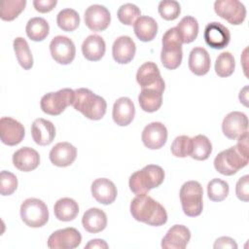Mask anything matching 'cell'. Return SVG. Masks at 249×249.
<instances>
[{"label": "cell", "instance_id": "obj_1", "mask_svg": "<svg viewBox=\"0 0 249 249\" xmlns=\"http://www.w3.org/2000/svg\"><path fill=\"white\" fill-rule=\"evenodd\" d=\"M130 214L136 221L154 227L162 226L167 221L164 207L147 195L136 196L131 200Z\"/></svg>", "mask_w": 249, "mask_h": 249}, {"label": "cell", "instance_id": "obj_2", "mask_svg": "<svg viewBox=\"0 0 249 249\" xmlns=\"http://www.w3.org/2000/svg\"><path fill=\"white\" fill-rule=\"evenodd\" d=\"M74 92L75 96L72 106L75 110L92 121H98L104 117L107 103L103 97L86 88L77 89Z\"/></svg>", "mask_w": 249, "mask_h": 249}, {"label": "cell", "instance_id": "obj_3", "mask_svg": "<svg viewBox=\"0 0 249 249\" xmlns=\"http://www.w3.org/2000/svg\"><path fill=\"white\" fill-rule=\"evenodd\" d=\"M163 180V169L157 164H148L130 175L128 186L130 191L136 196L147 195L152 189L160 186Z\"/></svg>", "mask_w": 249, "mask_h": 249}, {"label": "cell", "instance_id": "obj_4", "mask_svg": "<svg viewBox=\"0 0 249 249\" xmlns=\"http://www.w3.org/2000/svg\"><path fill=\"white\" fill-rule=\"evenodd\" d=\"M161 43L162 48L160 52V60L162 65L169 70L178 68L183 58V43L176 27H171L165 31L162 36Z\"/></svg>", "mask_w": 249, "mask_h": 249}, {"label": "cell", "instance_id": "obj_5", "mask_svg": "<svg viewBox=\"0 0 249 249\" xmlns=\"http://www.w3.org/2000/svg\"><path fill=\"white\" fill-rule=\"evenodd\" d=\"M183 212L189 217H196L201 214L203 208V190L197 181L185 182L179 193Z\"/></svg>", "mask_w": 249, "mask_h": 249}, {"label": "cell", "instance_id": "obj_6", "mask_svg": "<svg viewBox=\"0 0 249 249\" xmlns=\"http://www.w3.org/2000/svg\"><path fill=\"white\" fill-rule=\"evenodd\" d=\"M20 218L30 228H41L49 220V209L47 204L36 197L26 198L20 205Z\"/></svg>", "mask_w": 249, "mask_h": 249}, {"label": "cell", "instance_id": "obj_7", "mask_svg": "<svg viewBox=\"0 0 249 249\" xmlns=\"http://www.w3.org/2000/svg\"><path fill=\"white\" fill-rule=\"evenodd\" d=\"M249 158L241 155L234 147L220 152L214 159V167L222 175L231 176L245 167Z\"/></svg>", "mask_w": 249, "mask_h": 249}, {"label": "cell", "instance_id": "obj_8", "mask_svg": "<svg viewBox=\"0 0 249 249\" xmlns=\"http://www.w3.org/2000/svg\"><path fill=\"white\" fill-rule=\"evenodd\" d=\"M75 92L72 89H61L54 92H48L42 96L40 107L51 116L60 115L68 106L73 104Z\"/></svg>", "mask_w": 249, "mask_h": 249}, {"label": "cell", "instance_id": "obj_9", "mask_svg": "<svg viewBox=\"0 0 249 249\" xmlns=\"http://www.w3.org/2000/svg\"><path fill=\"white\" fill-rule=\"evenodd\" d=\"M214 11L232 25L241 24L246 18V8L237 0H217L214 2Z\"/></svg>", "mask_w": 249, "mask_h": 249}, {"label": "cell", "instance_id": "obj_10", "mask_svg": "<svg viewBox=\"0 0 249 249\" xmlns=\"http://www.w3.org/2000/svg\"><path fill=\"white\" fill-rule=\"evenodd\" d=\"M50 53L55 62L63 65L69 64L75 58V44L66 36H55L50 43Z\"/></svg>", "mask_w": 249, "mask_h": 249}, {"label": "cell", "instance_id": "obj_11", "mask_svg": "<svg viewBox=\"0 0 249 249\" xmlns=\"http://www.w3.org/2000/svg\"><path fill=\"white\" fill-rule=\"evenodd\" d=\"M82 242V235L75 228H65L53 231L48 238L51 249H74Z\"/></svg>", "mask_w": 249, "mask_h": 249}, {"label": "cell", "instance_id": "obj_12", "mask_svg": "<svg viewBox=\"0 0 249 249\" xmlns=\"http://www.w3.org/2000/svg\"><path fill=\"white\" fill-rule=\"evenodd\" d=\"M136 81L141 89L155 88L163 90L165 89V84L160 76V69L158 65L152 61H147L138 68Z\"/></svg>", "mask_w": 249, "mask_h": 249}, {"label": "cell", "instance_id": "obj_13", "mask_svg": "<svg viewBox=\"0 0 249 249\" xmlns=\"http://www.w3.org/2000/svg\"><path fill=\"white\" fill-rule=\"evenodd\" d=\"M25 135L23 125L11 117H2L0 119V138L1 142L8 146L19 144Z\"/></svg>", "mask_w": 249, "mask_h": 249}, {"label": "cell", "instance_id": "obj_14", "mask_svg": "<svg viewBox=\"0 0 249 249\" xmlns=\"http://www.w3.org/2000/svg\"><path fill=\"white\" fill-rule=\"evenodd\" d=\"M84 19L89 29L94 32H100L109 26L111 15L105 6L94 4L86 9Z\"/></svg>", "mask_w": 249, "mask_h": 249}, {"label": "cell", "instance_id": "obj_15", "mask_svg": "<svg viewBox=\"0 0 249 249\" xmlns=\"http://www.w3.org/2000/svg\"><path fill=\"white\" fill-rule=\"evenodd\" d=\"M247 130L248 118L242 112L232 111L229 113L223 120L222 131L229 139L235 140Z\"/></svg>", "mask_w": 249, "mask_h": 249}, {"label": "cell", "instance_id": "obj_16", "mask_svg": "<svg viewBox=\"0 0 249 249\" xmlns=\"http://www.w3.org/2000/svg\"><path fill=\"white\" fill-rule=\"evenodd\" d=\"M203 38L205 43L215 50H222L227 47L231 40V33L225 25L220 22L212 21L206 24Z\"/></svg>", "mask_w": 249, "mask_h": 249}, {"label": "cell", "instance_id": "obj_17", "mask_svg": "<svg viewBox=\"0 0 249 249\" xmlns=\"http://www.w3.org/2000/svg\"><path fill=\"white\" fill-rule=\"evenodd\" d=\"M145 147L150 150L160 149L167 140V129L160 122H153L147 124L141 134Z\"/></svg>", "mask_w": 249, "mask_h": 249}, {"label": "cell", "instance_id": "obj_18", "mask_svg": "<svg viewBox=\"0 0 249 249\" xmlns=\"http://www.w3.org/2000/svg\"><path fill=\"white\" fill-rule=\"evenodd\" d=\"M191 239V231L184 225L172 226L161 239L163 249H184Z\"/></svg>", "mask_w": 249, "mask_h": 249}, {"label": "cell", "instance_id": "obj_19", "mask_svg": "<svg viewBox=\"0 0 249 249\" xmlns=\"http://www.w3.org/2000/svg\"><path fill=\"white\" fill-rule=\"evenodd\" d=\"M77 157V149L69 142H58L50 151L51 162L58 167L71 165Z\"/></svg>", "mask_w": 249, "mask_h": 249}, {"label": "cell", "instance_id": "obj_20", "mask_svg": "<svg viewBox=\"0 0 249 249\" xmlns=\"http://www.w3.org/2000/svg\"><path fill=\"white\" fill-rule=\"evenodd\" d=\"M90 190L94 199L104 205L113 203L118 195L117 187L107 178L95 179L91 184Z\"/></svg>", "mask_w": 249, "mask_h": 249}, {"label": "cell", "instance_id": "obj_21", "mask_svg": "<svg viewBox=\"0 0 249 249\" xmlns=\"http://www.w3.org/2000/svg\"><path fill=\"white\" fill-rule=\"evenodd\" d=\"M136 52V45L129 36L118 37L112 46V55L114 60L119 64L129 63Z\"/></svg>", "mask_w": 249, "mask_h": 249}, {"label": "cell", "instance_id": "obj_22", "mask_svg": "<svg viewBox=\"0 0 249 249\" xmlns=\"http://www.w3.org/2000/svg\"><path fill=\"white\" fill-rule=\"evenodd\" d=\"M31 135L36 144L40 146L50 145L55 136L54 124L51 121L38 118L31 124Z\"/></svg>", "mask_w": 249, "mask_h": 249}, {"label": "cell", "instance_id": "obj_23", "mask_svg": "<svg viewBox=\"0 0 249 249\" xmlns=\"http://www.w3.org/2000/svg\"><path fill=\"white\" fill-rule=\"evenodd\" d=\"M13 163L18 170L29 172L38 167L40 156L33 148L22 147L13 154Z\"/></svg>", "mask_w": 249, "mask_h": 249}, {"label": "cell", "instance_id": "obj_24", "mask_svg": "<svg viewBox=\"0 0 249 249\" xmlns=\"http://www.w3.org/2000/svg\"><path fill=\"white\" fill-rule=\"evenodd\" d=\"M134 115V103L129 97L123 96L115 101L112 111V117L115 124L120 126H126L132 122Z\"/></svg>", "mask_w": 249, "mask_h": 249}, {"label": "cell", "instance_id": "obj_25", "mask_svg": "<svg viewBox=\"0 0 249 249\" xmlns=\"http://www.w3.org/2000/svg\"><path fill=\"white\" fill-rule=\"evenodd\" d=\"M188 64L193 74L196 76H203L210 70V55L204 48L195 47L190 52Z\"/></svg>", "mask_w": 249, "mask_h": 249}, {"label": "cell", "instance_id": "obj_26", "mask_svg": "<svg viewBox=\"0 0 249 249\" xmlns=\"http://www.w3.org/2000/svg\"><path fill=\"white\" fill-rule=\"evenodd\" d=\"M106 44L103 38L97 34L88 36L82 44V53L86 59L98 61L105 54Z\"/></svg>", "mask_w": 249, "mask_h": 249}, {"label": "cell", "instance_id": "obj_27", "mask_svg": "<svg viewBox=\"0 0 249 249\" xmlns=\"http://www.w3.org/2000/svg\"><path fill=\"white\" fill-rule=\"evenodd\" d=\"M82 225L87 231L97 233L106 228L107 216L105 212L99 208H89L83 215Z\"/></svg>", "mask_w": 249, "mask_h": 249}, {"label": "cell", "instance_id": "obj_28", "mask_svg": "<svg viewBox=\"0 0 249 249\" xmlns=\"http://www.w3.org/2000/svg\"><path fill=\"white\" fill-rule=\"evenodd\" d=\"M163 89L149 88L141 89L138 95V102L141 109L148 113L158 111L162 104Z\"/></svg>", "mask_w": 249, "mask_h": 249}, {"label": "cell", "instance_id": "obj_29", "mask_svg": "<svg viewBox=\"0 0 249 249\" xmlns=\"http://www.w3.org/2000/svg\"><path fill=\"white\" fill-rule=\"evenodd\" d=\"M133 29L136 37L142 42L152 41L158 32L157 21L148 16L139 17L133 24Z\"/></svg>", "mask_w": 249, "mask_h": 249}, {"label": "cell", "instance_id": "obj_30", "mask_svg": "<svg viewBox=\"0 0 249 249\" xmlns=\"http://www.w3.org/2000/svg\"><path fill=\"white\" fill-rule=\"evenodd\" d=\"M53 213L57 220L70 222L77 217L79 213V205L73 198L62 197L54 203Z\"/></svg>", "mask_w": 249, "mask_h": 249}, {"label": "cell", "instance_id": "obj_31", "mask_svg": "<svg viewBox=\"0 0 249 249\" xmlns=\"http://www.w3.org/2000/svg\"><path fill=\"white\" fill-rule=\"evenodd\" d=\"M25 32L29 39L35 42H41L47 38L50 32L48 21L40 17L30 18L25 26Z\"/></svg>", "mask_w": 249, "mask_h": 249}, {"label": "cell", "instance_id": "obj_32", "mask_svg": "<svg viewBox=\"0 0 249 249\" xmlns=\"http://www.w3.org/2000/svg\"><path fill=\"white\" fill-rule=\"evenodd\" d=\"M180 35L182 43H192L195 41L198 34V22L196 18L192 16L184 17L176 26Z\"/></svg>", "mask_w": 249, "mask_h": 249}, {"label": "cell", "instance_id": "obj_33", "mask_svg": "<svg viewBox=\"0 0 249 249\" xmlns=\"http://www.w3.org/2000/svg\"><path fill=\"white\" fill-rule=\"evenodd\" d=\"M14 51L18 62L24 70H29L33 66V56L27 41L22 37H17L13 42Z\"/></svg>", "mask_w": 249, "mask_h": 249}, {"label": "cell", "instance_id": "obj_34", "mask_svg": "<svg viewBox=\"0 0 249 249\" xmlns=\"http://www.w3.org/2000/svg\"><path fill=\"white\" fill-rule=\"evenodd\" d=\"M212 153V144L208 137L197 134L192 138V152L190 157L196 160H205Z\"/></svg>", "mask_w": 249, "mask_h": 249}, {"label": "cell", "instance_id": "obj_35", "mask_svg": "<svg viewBox=\"0 0 249 249\" xmlns=\"http://www.w3.org/2000/svg\"><path fill=\"white\" fill-rule=\"evenodd\" d=\"M56 23L61 30L71 32L78 28L80 24V16L75 10L66 8L57 14Z\"/></svg>", "mask_w": 249, "mask_h": 249}, {"label": "cell", "instance_id": "obj_36", "mask_svg": "<svg viewBox=\"0 0 249 249\" xmlns=\"http://www.w3.org/2000/svg\"><path fill=\"white\" fill-rule=\"evenodd\" d=\"M26 6V0H4L1 2L0 18L11 21L19 16Z\"/></svg>", "mask_w": 249, "mask_h": 249}, {"label": "cell", "instance_id": "obj_37", "mask_svg": "<svg viewBox=\"0 0 249 249\" xmlns=\"http://www.w3.org/2000/svg\"><path fill=\"white\" fill-rule=\"evenodd\" d=\"M235 68V60L230 52L221 53L215 61V72L219 77L231 76Z\"/></svg>", "mask_w": 249, "mask_h": 249}, {"label": "cell", "instance_id": "obj_38", "mask_svg": "<svg viewBox=\"0 0 249 249\" xmlns=\"http://www.w3.org/2000/svg\"><path fill=\"white\" fill-rule=\"evenodd\" d=\"M229 192V184L220 178H214L207 184V196L212 201L219 202L224 200L228 196Z\"/></svg>", "mask_w": 249, "mask_h": 249}, {"label": "cell", "instance_id": "obj_39", "mask_svg": "<svg viewBox=\"0 0 249 249\" xmlns=\"http://www.w3.org/2000/svg\"><path fill=\"white\" fill-rule=\"evenodd\" d=\"M117 17L123 24L132 25L136 19L141 17V11L136 5L132 3H125L119 8Z\"/></svg>", "mask_w": 249, "mask_h": 249}, {"label": "cell", "instance_id": "obj_40", "mask_svg": "<svg viewBox=\"0 0 249 249\" xmlns=\"http://www.w3.org/2000/svg\"><path fill=\"white\" fill-rule=\"evenodd\" d=\"M170 151L172 155L177 158H186L190 156L192 152V138L187 135L177 136L171 144Z\"/></svg>", "mask_w": 249, "mask_h": 249}, {"label": "cell", "instance_id": "obj_41", "mask_svg": "<svg viewBox=\"0 0 249 249\" xmlns=\"http://www.w3.org/2000/svg\"><path fill=\"white\" fill-rule=\"evenodd\" d=\"M158 11L163 19L174 20L181 13V6L175 0H162L159 3Z\"/></svg>", "mask_w": 249, "mask_h": 249}, {"label": "cell", "instance_id": "obj_42", "mask_svg": "<svg viewBox=\"0 0 249 249\" xmlns=\"http://www.w3.org/2000/svg\"><path fill=\"white\" fill-rule=\"evenodd\" d=\"M18 188L17 176L7 170H2L0 173V193L2 196L12 195Z\"/></svg>", "mask_w": 249, "mask_h": 249}, {"label": "cell", "instance_id": "obj_43", "mask_svg": "<svg viewBox=\"0 0 249 249\" xmlns=\"http://www.w3.org/2000/svg\"><path fill=\"white\" fill-rule=\"evenodd\" d=\"M235 194L238 199L247 202L249 200V176L240 177L235 186Z\"/></svg>", "mask_w": 249, "mask_h": 249}, {"label": "cell", "instance_id": "obj_44", "mask_svg": "<svg viewBox=\"0 0 249 249\" xmlns=\"http://www.w3.org/2000/svg\"><path fill=\"white\" fill-rule=\"evenodd\" d=\"M57 4L56 0H34L33 6L39 13H49Z\"/></svg>", "mask_w": 249, "mask_h": 249}, {"label": "cell", "instance_id": "obj_45", "mask_svg": "<svg viewBox=\"0 0 249 249\" xmlns=\"http://www.w3.org/2000/svg\"><path fill=\"white\" fill-rule=\"evenodd\" d=\"M215 249L217 248H231V249H236L237 244L235 240L229 236H221L215 240V243L213 245Z\"/></svg>", "mask_w": 249, "mask_h": 249}, {"label": "cell", "instance_id": "obj_46", "mask_svg": "<svg viewBox=\"0 0 249 249\" xmlns=\"http://www.w3.org/2000/svg\"><path fill=\"white\" fill-rule=\"evenodd\" d=\"M235 148L241 155H243L246 158H249V156H248V130L245 131L243 134H241L237 138V143L235 145Z\"/></svg>", "mask_w": 249, "mask_h": 249}, {"label": "cell", "instance_id": "obj_47", "mask_svg": "<svg viewBox=\"0 0 249 249\" xmlns=\"http://www.w3.org/2000/svg\"><path fill=\"white\" fill-rule=\"evenodd\" d=\"M86 249H106L108 248V244L105 240L103 239H99V238H95V239H91L88 242V244H86L85 246Z\"/></svg>", "mask_w": 249, "mask_h": 249}, {"label": "cell", "instance_id": "obj_48", "mask_svg": "<svg viewBox=\"0 0 249 249\" xmlns=\"http://www.w3.org/2000/svg\"><path fill=\"white\" fill-rule=\"evenodd\" d=\"M247 89L248 88L247 87H244L240 92H239V100L240 102H242L245 106H247Z\"/></svg>", "mask_w": 249, "mask_h": 249}]
</instances>
